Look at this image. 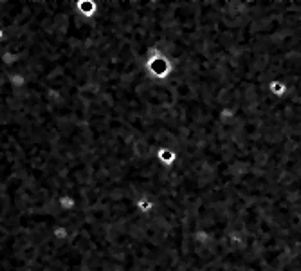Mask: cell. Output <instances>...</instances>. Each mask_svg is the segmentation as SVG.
Returning <instances> with one entry per match:
<instances>
[{
	"label": "cell",
	"mask_w": 301,
	"mask_h": 271,
	"mask_svg": "<svg viewBox=\"0 0 301 271\" xmlns=\"http://www.w3.org/2000/svg\"><path fill=\"white\" fill-rule=\"evenodd\" d=\"M157 161L161 167L164 168H171L173 165L177 163V154L173 149H170V147H161L157 152Z\"/></svg>",
	"instance_id": "6da1fadb"
},
{
	"label": "cell",
	"mask_w": 301,
	"mask_h": 271,
	"mask_svg": "<svg viewBox=\"0 0 301 271\" xmlns=\"http://www.w3.org/2000/svg\"><path fill=\"white\" fill-rule=\"evenodd\" d=\"M267 90H269V94L272 96V98L281 99L288 94V85L283 80H272L269 83V87H267Z\"/></svg>",
	"instance_id": "7a4b0ae2"
},
{
	"label": "cell",
	"mask_w": 301,
	"mask_h": 271,
	"mask_svg": "<svg viewBox=\"0 0 301 271\" xmlns=\"http://www.w3.org/2000/svg\"><path fill=\"white\" fill-rule=\"evenodd\" d=\"M135 210L139 213H143V215H150V213H153V210H155V203H153V199L150 197H139L135 201Z\"/></svg>",
	"instance_id": "3957f363"
},
{
	"label": "cell",
	"mask_w": 301,
	"mask_h": 271,
	"mask_svg": "<svg viewBox=\"0 0 301 271\" xmlns=\"http://www.w3.org/2000/svg\"><path fill=\"white\" fill-rule=\"evenodd\" d=\"M56 203H58V208L62 212H72L76 208V199L72 197L71 194H62Z\"/></svg>",
	"instance_id": "277c9868"
},
{
	"label": "cell",
	"mask_w": 301,
	"mask_h": 271,
	"mask_svg": "<svg viewBox=\"0 0 301 271\" xmlns=\"http://www.w3.org/2000/svg\"><path fill=\"white\" fill-rule=\"evenodd\" d=\"M53 235L56 237V239H67L69 237V231L65 226H58V228H54L53 230Z\"/></svg>",
	"instance_id": "5b68a950"
},
{
	"label": "cell",
	"mask_w": 301,
	"mask_h": 271,
	"mask_svg": "<svg viewBox=\"0 0 301 271\" xmlns=\"http://www.w3.org/2000/svg\"><path fill=\"white\" fill-rule=\"evenodd\" d=\"M6 42V33H4V29L0 27V44H4Z\"/></svg>",
	"instance_id": "8992f818"
}]
</instances>
